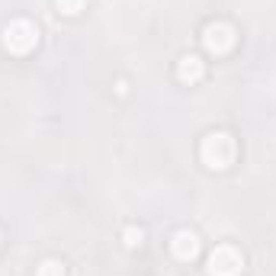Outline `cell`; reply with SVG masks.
<instances>
[{"label": "cell", "mask_w": 276, "mask_h": 276, "mask_svg": "<svg viewBox=\"0 0 276 276\" xmlns=\"http://www.w3.org/2000/svg\"><path fill=\"white\" fill-rule=\"evenodd\" d=\"M177 251H180V257H193L196 254V235L180 231V235H177Z\"/></svg>", "instance_id": "6da1fadb"}, {"label": "cell", "mask_w": 276, "mask_h": 276, "mask_svg": "<svg viewBox=\"0 0 276 276\" xmlns=\"http://www.w3.org/2000/svg\"><path fill=\"white\" fill-rule=\"evenodd\" d=\"M125 238H128L125 244H132V247H135V244H142V231H135V228H128V231H125Z\"/></svg>", "instance_id": "7a4b0ae2"}, {"label": "cell", "mask_w": 276, "mask_h": 276, "mask_svg": "<svg viewBox=\"0 0 276 276\" xmlns=\"http://www.w3.org/2000/svg\"><path fill=\"white\" fill-rule=\"evenodd\" d=\"M42 266H45V270H42V276H55V273H58V270H55L58 263H42Z\"/></svg>", "instance_id": "3957f363"}]
</instances>
